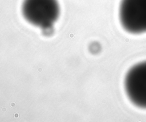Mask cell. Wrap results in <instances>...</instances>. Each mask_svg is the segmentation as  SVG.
Listing matches in <instances>:
<instances>
[{
	"label": "cell",
	"instance_id": "7a4b0ae2",
	"mask_svg": "<svg viewBox=\"0 0 146 122\" xmlns=\"http://www.w3.org/2000/svg\"><path fill=\"white\" fill-rule=\"evenodd\" d=\"M125 93L135 106L146 109V61L132 66L124 80Z\"/></svg>",
	"mask_w": 146,
	"mask_h": 122
},
{
	"label": "cell",
	"instance_id": "3957f363",
	"mask_svg": "<svg viewBox=\"0 0 146 122\" xmlns=\"http://www.w3.org/2000/svg\"><path fill=\"white\" fill-rule=\"evenodd\" d=\"M140 7L146 19V0H138Z\"/></svg>",
	"mask_w": 146,
	"mask_h": 122
},
{
	"label": "cell",
	"instance_id": "6da1fadb",
	"mask_svg": "<svg viewBox=\"0 0 146 122\" xmlns=\"http://www.w3.org/2000/svg\"><path fill=\"white\" fill-rule=\"evenodd\" d=\"M21 9L29 23L46 30L52 27L60 15L58 0H23Z\"/></svg>",
	"mask_w": 146,
	"mask_h": 122
}]
</instances>
